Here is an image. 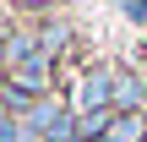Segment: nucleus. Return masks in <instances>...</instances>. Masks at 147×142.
<instances>
[{
    "label": "nucleus",
    "mask_w": 147,
    "mask_h": 142,
    "mask_svg": "<svg viewBox=\"0 0 147 142\" xmlns=\"http://www.w3.org/2000/svg\"><path fill=\"white\" fill-rule=\"evenodd\" d=\"M27 126H33L44 142H76V120H71V109H60V104H49V99L33 104Z\"/></svg>",
    "instance_id": "nucleus-1"
},
{
    "label": "nucleus",
    "mask_w": 147,
    "mask_h": 142,
    "mask_svg": "<svg viewBox=\"0 0 147 142\" xmlns=\"http://www.w3.org/2000/svg\"><path fill=\"white\" fill-rule=\"evenodd\" d=\"M11 82H22L27 93H44V82H49V60L38 55V60H27V66H16V71H11Z\"/></svg>",
    "instance_id": "nucleus-2"
},
{
    "label": "nucleus",
    "mask_w": 147,
    "mask_h": 142,
    "mask_svg": "<svg viewBox=\"0 0 147 142\" xmlns=\"http://www.w3.org/2000/svg\"><path fill=\"white\" fill-rule=\"evenodd\" d=\"M104 142H142V115H115V126H109Z\"/></svg>",
    "instance_id": "nucleus-3"
},
{
    "label": "nucleus",
    "mask_w": 147,
    "mask_h": 142,
    "mask_svg": "<svg viewBox=\"0 0 147 142\" xmlns=\"http://www.w3.org/2000/svg\"><path fill=\"white\" fill-rule=\"evenodd\" d=\"M82 104H87V109H104V104H109V77H104V71L82 82Z\"/></svg>",
    "instance_id": "nucleus-4"
},
{
    "label": "nucleus",
    "mask_w": 147,
    "mask_h": 142,
    "mask_svg": "<svg viewBox=\"0 0 147 142\" xmlns=\"http://www.w3.org/2000/svg\"><path fill=\"white\" fill-rule=\"evenodd\" d=\"M136 99H142V82H136V77H120V104H125V109H131V104H136Z\"/></svg>",
    "instance_id": "nucleus-5"
},
{
    "label": "nucleus",
    "mask_w": 147,
    "mask_h": 142,
    "mask_svg": "<svg viewBox=\"0 0 147 142\" xmlns=\"http://www.w3.org/2000/svg\"><path fill=\"white\" fill-rule=\"evenodd\" d=\"M27 5H38V0H27Z\"/></svg>",
    "instance_id": "nucleus-6"
},
{
    "label": "nucleus",
    "mask_w": 147,
    "mask_h": 142,
    "mask_svg": "<svg viewBox=\"0 0 147 142\" xmlns=\"http://www.w3.org/2000/svg\"><path fill=\"white\" fill-rule=\"evenodd\" d=\"M0 60H5V55H0Z\"/></svg>",
    "instance_id": "nucleus-7"
}]
</instances>
